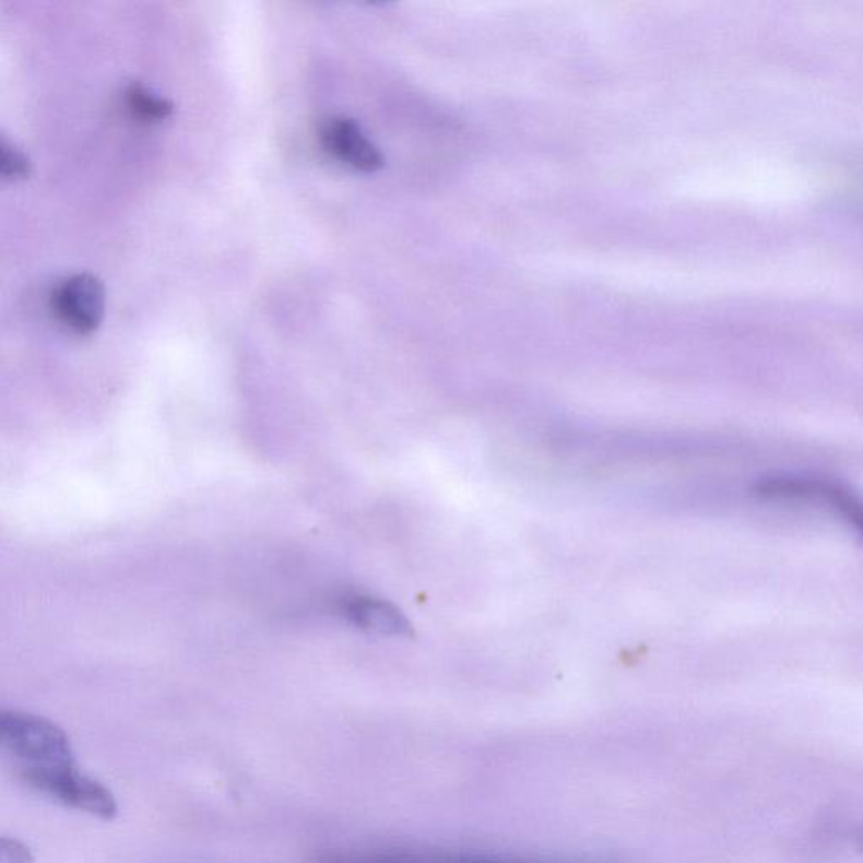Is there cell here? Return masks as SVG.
<instances>
[{"label": "cell", "instance_id": "1", "mask_svg": "<svg viewBox=\"0 0 863 863\" xmlns=\"http://www.w3.org/2000/svg\"><path fill=\"white\" fill-rule=\"evenodd\" d=\"M0 745L19 769L58 768L76 764L67 732L45 717L21 710L0 713Z\"/></svg>", "mask_w": 863, "mask_h": 863}, {"label": "cell", "instance_id": "2", "mask_svg": "<svg viewBox=\"0 0 863 863\" xmlns=\"http://www.w3.org/2000/svg\"><path fill=\"white\" fill-rule=\"evenodd\" d=\"M19 778L31 790L67 808L88 813L101 819H114L119 813L115 794L104 782L78 769L76 764L58 768L19 769Z\"/></svg>", "mask_w": 863, "mask_h": 863}, {"label": "cell", "instance_id": "3", "mask_svg": "<svg viewBox=\"0 0 863 863\" xmlns=\"http://www.w3.org/2000/svg\"><path fill=\"white\" fill-rule=\"evenodd\" d=\"M753 493L766 501L825 506L863 536V498L846 484L806 474H778L757 481Z\"/></svg>", "mask_w": 863, "mask_h": 863}, {"label": "cell", "instance_id": "4", "mask_svg": "<svg viewBox=\"0 0 863 863\" xmlns=\"http://www.w3.org/2000/svg\"><path fill=\"white\" fill-rule=\"evenodd\" d=\"M314 863H555L508 853L474 852L456 849H417V847H368V849L329 850Z\"/></svg>", "mask_w": 863, "mask_h": 863}, {"label": "cell", "instance_id": "5", "mask_svg": "<svg viewBox=\"0 0 863 863\" xmlns=\"http://www.w3.org/2000/svg\"><path fill=\"white\" fill-rule=\"evenodd\" d=\"M56 319L78 336L101 328L105 316V287L93 273H74L56 285L51 294Z\"/></svg>", "mask_w": 863, "mask_h": 863}, {"label": "cell", "instance_id": "6", "mask_svg": "<svg viewBox=\"0 0 863 863\" xmlns=\"http://www.w3.org/2000/svg\"><path fill=\"white\" fill-rule=\"evenodd\" d=\"M319 141L334 159L359 173H377L385 159L380 149L363 133L362 127L347 117H329L321 123Z\"/></svg>", "mask_w": 863, "mask_h": 863}, {"label": "cell", "instance_id": "7", "mask_svg": "<svg viewBox=\"0 0 863 863\" xmlns=\"http://www.w3.org/2000/svg\"><path fill=\"white\" fill-rule=\"evenodd\" d=\"M338 610L347 623L373 635L402 636L409 633L405 617L381 599L347 594L338 602Z\"/></svg>", "mask_w": 863, "mask_h": 863}, {"label": "cell", "instance_id": "8", "mask_svg": "<svg viewBox=\"0 0 863 863\" xmlns=\"http://www.w3.org/2000/svg\"><path fill=\"white\" fill-rule=\"evenodd\" d=\"M126 104L135 119L147 123L163 122L169 119L174 111L173 102L139 82H132L127 86Z\"/></svg>", "mask_w": 863, "mask_h": 863}, {"label": "cell", "instance_id": "9", "mask_svg": "<svg viewBox=\"0 0 863 863\" xmlns=\"http://www.w3.org/2000/svg\"><path fill=\"white\" fill-rule=\"evenodd\" d=\"M33 173L31 161L23 151H19L11 142L2 139L0 144V174L2 178L8 181H21V179L29 178Z\"/></svg>", "mask_w": 863, "mask_h": 863}, {"label": "cell", "instance_id": "10", "mask_svg": "<svg viewBox=\"0 0 863 863\" xmlns=\"http://www.w3.org/2000/svg\"><path fill=\"white\" fill-rule=\"evenodd\" d=\"M2 863H34V855L29 847L17 838H2V850H0Z\"/></svg>", "mask_w": 863, "mask_h": 863}]
</instances>
